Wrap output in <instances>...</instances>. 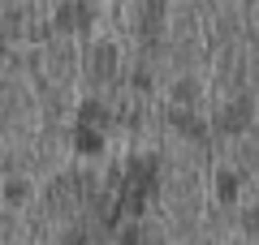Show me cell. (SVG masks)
<instances>
[{
	"mask_svg": "<svg viewBox=\"0 0 259 245\" xmlns=\"http://www.w3.org/2000/svg\"><path fill=\"white\" fill-rule=\"evenodd\" d=\"M151 190H156V159H130L125 172H121V215H139L143 207H147Z\"/></svg>",
	"mask_w": 259,
	"mask_h": 245,
	"instance_id": "obj_1",
	"label": "cell"
},
{
	"mask_svg": "<svg viewBox=\"0 0 259 245\" xmlns=\"http://www.w3.org/2000/svg\"><path fill=\"white\" fill-rule=\"evenodd\" d=\"M78 151H100V129H78Z\"/></svg>",
	"mask_w": 259,
	"mask_h": 245,
	"instance_id": "obj_3",
	"label": "cell"
},
{
	"mask_svg": "<svg viewBox=\"0 0 259 245\" xmlns=\"http://www.w3.org/2000/svg\"><path fill=\"white\" fill-rule=\"evenodd\" d=\"M246 116H250V108H246V103H233V108H225L221 125H225V129H242V125H246Z\"/></svg>",
	"mask_w": 259,
	"mask_h": 245,
	"instance_id": "obj_2",
	"label": "cell"
},
{
	"mask_svg": "<svg viewBox=\"0 0 259 245\" xmlns=\"http://www.w3.org/2000/svg\"><path fill=\"white\" fill-rule=\"evenodd\" d=\"M108 69H112V47H100V52H95V73L104 78Z\"/></svg>",
	"mask_w": 259,
	"mask_h": 245,
	"instance_id": "obj_4",
	"label": "cell"
}]
</instances>
